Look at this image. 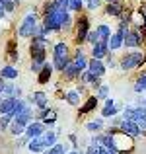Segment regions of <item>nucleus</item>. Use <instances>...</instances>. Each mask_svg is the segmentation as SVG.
I'll return each mask as SVG.
<instances>
[{
  "label": "nucleus",
  "mask_w": 146,
  "mask_h": 154,
  "mask_svg": "<svg viewBox=\"0 0 146 154\" xmlns=\"http://www.w3.org/2000/svg\"><path fill=\"white\" fill-rule=\"evenodd\" d=\"M74 59H70L68 57V47L66 43H56L55 47H53V63H55V68L59 72H64L66 70V66L72 63Z\"/></svg>",
  "instance_id": "obj_1"
},
{
  "label": "nucleus",
  "mask_w": 146,
  "mask_h": 154,
  "mask_svg": "<svg viewBox=\"0 0 146 154\" xmlns=\"http://www.w3.org/2000/svg\"><path fill=\"white\" fill-rule=\"evenodd\" d=\"M31 119H33V109H29V111L22 113V115H18V117H14V121H12V125H10V133L14 137L23 135L26 129H27V125L31 123Z\"/></svg>",
  "instance_id": "obj_2"
},
{
  "label": "nucleus",
  "mask_w": 146,
  "mask_h": 154,
  "mask_svg": "<svg viewBox=\"0 0 146 154\" xmlns=\"http://www.w3.org/2000/svg\"><path fill=\"white\" fill-rule=\"evenodd\" d=\"M37 26H39V23H37V16H35V12H29V14L22 20V26H20V29H18V35L22 39L33 37L35 31H37Z\"/></svg>",
  "instance_id": "obj_3"
},
{
  "label": "nucleus",
  "mask_w": 146,
  "mask_h": 154,
  "mask_svg": "<svg viewBox=\"0 0 146 154\" xmlns=\"http://www.w3.org/2000/svg\"><path fill=\"white\" fill-rule=\"evenodd\" d=\"M142 60H144V53L142 51H131L119 60V66H121V70L127 72V70L136 68L138 64H142Z\"/></svg>",
  "instance_id": "obj_4"
},
{
  "label": "nucleus",
  "mask_w": 146,
  "mask_h": 154,
  "mask_svg": "<svg viewBox=\"0 0 146 154\" xmlns=\"http://www.w3.org/2000/svg\"><path fill=\"white\" fill-rule=\"evenodd\" d=\"M123 119H132L142 129H146V107H125Z\"/></svg>",
  "instance_id": "obj_5"
},
{
  "label": "nucleus",
  "mask_w": 146,
  "mask_h": 154,
  "mask_svg": "<svg viewBox=\"0 0 146 154\" xmlns=\"http://www.w3.org/2000/svg\"><path fill=\"white\" fill-rule=\"evenodd\" d=\"M125 33H127V27H119L117 31H113L111 39H109V49L111 51H119L125 45Z\"/></svg>",
  "instance_id": "obj_6"
},
{
  "label": "nucleus",
  "mask_w": 146,
  "mask_h": 154,
  "mask_svg": "<svg viewBox=\"0 0 146 154\" xmlns=\"http://www.w3.org/2000/svg\"><path fill=\"white\" fill-rule=\"evenodd\" d=\"M121 131H123L125 135H129V137H138L140 131H142V127L132 119H125L123 123H121Z\"/></svg>",
  "instance_id": "obj_7"
},
{
  "label": "nucleus",
  "mask_w": 146,
  "mask_h": 154,
  "mask_svg": "<svg viewBox=\"0 0 146 154\" xmlns=\"http://www.w3.org/2000/svg\"><path fill=\"white\" fill-rule=\"evenodd\" d=\"M43 133H45V123H41V121H31V123L27 125L23 135H27L29 140H31V139H35V137H41Z\"/></svg>",
  "instance_id": "obj_8"
},
{
  "label": "nucleus",
  "mask_w": 146,
  "mask_h": 154,
  "mask_svg": "<svg viewBox=\"0 0 146 154\" xmlns=\"http://www.w3.org/2000/svg\"><path fill=\"white\" fill-rule=\"evenodd\" d=\"M142 45V37H140L138 31H132V29H127V33H125V45L123 47H140Z\"/></svg>",
  "instance_id": "obj_9"
},
{
  "label": "nucleus",
  "mask_w": 146,
  "mask_h": 154,
  "mask_svg": "<svg viewBox=\"0 0 146 154\" xmlns=\"http://www.w3.org/2000/svg\"><path fill=\"white\" fill-rule=\"evenodd\" d=\"M88 70H92L96 76H103L105 74V63L101 59H96V57H92L90 63H88Z\"/></svg>",
  "instance_id": "obj_10"
},
{
  "label": "nucleus",
  "mask_w": 146,
  "mask_h": 154,
  "mask_svg": "<svg viewBox=\"0 0 146 154\" xmlns=\"http://www.w3.org/2000/svg\"><path fill=\"white\" fill-rule=\"evenodd\" d=\"M109 43H103V41H97L96 45H92V57L96 59H103V57L109 55Z\"/></svg>",
  "instance_id": "obj_11"
},
{
  "label": "nucleus",
  "mask_w": 146,
  "mask_h": 154,
  "mask_svg": "<svg viewBox=\"0 0 146 154\" xmlns=\"http://www.w3.org/2000/svg\"><path fill=\"white\" fill-rule=\"evenodd\" d=\"M27 148H29V152L37 154V152H45V150H47V144H45V140H43L41 137H35V139L29 140Z\"/></svg>",
  "instance_id": "obj_12"
},
{
  "label": "nucleus",
  "mask_w": 146,
  "mask_h": 154,
  "mask_svg": "<svg viewBox=\"0 0 146 154\" xmlns=\"http://www.w3.org/2000/svg\"><path fill=\"white\" fill-rule=\"evenodd\" d=\"M16 102H18V98H2V103H0V115H8V113L14 111L16 107Z\"/></svg>",
  "instance_id": "obj_13"
},
{
  "label": "nucleus",
  "mask_w": 146,
  "mask_h": 154,
  "mask_svg": "<svg viewBox=\"0 0 146 154\" xmlns=\"http://www.w3.org/2000/svg\"><path fill=\"white\" fill-rule=\"evenodd\" d=\"M0 76H2L4 80H12V82H14L20 76V72H18V68H14L12 64H4V66L0 68Z\"/></svg>",
  "instance_id": "obj_14"
},
{
  "label": "nucleus",
  "mask_w": 146,
  "mask_h": 154,
  "mask_svg": "<svg viewBox=\"0 0 146 154\" xmlns=\"http://www.w3.org/2000/svg\"><path fill=\"white\" fill-rule=\"evenodd\" d=\"M72 63H74V66L78 68L80 72H84V70H88V63H90V60L84 57L82 49H78V51H76V57H74V60H72Z\"/></svg>",
  "instance_id": "obj_15"
},
{
  "label": "nucleus",
  "mask_w": 146,
  "mask_h": 154,
  "mask_svg": "<svg viewBox=\"0 0 146 154\" xmlns=\"http://www.w3.org/2000/svg\"><path fill=\"white\" fill-rule=\"evenodd\" d=\"M29 102L33 105H37V107H47V94L45 92H33V94L29 96Z\"/></svg>",
  "instance_id": "obj_16"
},
{
  "label": "nucleus",
  "mask_w": 146,
  "mask_h": 154,
  "mask_svg": "<svg viewBox=\"0 0 146 154\" xmlns=\"http://www.w3.org/2000/svg\"><path fill=\"white\" fill-rule=\"evenodd\" d=\"M97 29V35H99V41H103V43H109V39H111V27L107 26V23H99V26L96 27Z\"/></svg>",
  "instance_id": "obj_17"
},
{
  "label": "nucleus",
  "mask_w": 146,
  "mask_h": 154,
  "mask_svg": "<svg viewBox=\"0 0 146 154\" xmlns=\"http://www.w3.org/2000/svg\"><path fill=\"white\" fill-rule=\"evenodd\" d=\"M51 74H53V64H51V63H45L43 70L39 72V78H37V82H39V84H47L49 80H51Z\"/></svg>",
  "instance_id": "obj_18"
},
{
  "label": "nucleus",
  "mask_w": 146,
  "mask_h": 154,
  "mask_svg": "<svg viewBox=\"0 0 146 154\" xmlns=\"http://www.w3.org/2000/svg\"><path fill=\"white\" fill-rule=\"evenodd\" d=\"M117 113H119V109H117L115 102H113V100H107L105 105H103V109H101V115L103 117H113V115H117Z\"/></svg>",
  "instance_id": "obj_19"
},
{
  "label": "nucleus",
  "mask_w": 146,
  "mask_h": 154,
  "mask_svg": "<svg viewBox=\"0 0 146 154\" xmlns=\"http://www.w3.org/2000/svg\"><path fill=\"white\" fill-rule=\"evenodd\" d=\"M66 102L70 105H80V102H82V94H80V90H68L66 92Z\"/></svg>",
  "instance_id": "obj_20"
},
{
  "label": "nucleus",
  "mask_w": 146,
  "mask_h": 154,
  "mask_svg": "<svg viewBox=\"0 0 146 154\" xmlns=\"http://www.w3.org/2000/svg\"><path fill=\"white\" fill-rule=\"evenodd\" d=\"M80 74H82V72H80L78 68L74 66V63H70V64H68V66H66V70L62 72V76H64V78H66V80H74L76 76H80Z\"/></svg>",
  "instance_id": "obj_21"
},
{
  "label": "nucleus",
  "mask_w": 146,
  "mask_h": 154,
  "mask_svg": "<svg viewBox=\"0 0 146 154\" xmlns=\"http://www.w3.org/2000/svg\"><path fill=\"white\" fill-rule=\"evenodd\" d=\"M88 33H90V29H88V20L82 18V22H80V26H78V41H86Z\"/></svg>",
  "instance_id": "obj_22"
},
{
  "label": "nucleus",
  "mask_w": 146,
  "mask_h": 154,
  "mask_svg": "<svg viewBox=\"0 0 146 154\" xmlns=\"http://www.w3.org/2000/svg\"><path fill=\"white\" fill-rule=\"evenodd\" d=\"M66 144H62V143H56V144H53L51 148H47L45 152H41V154H66Z\"/></svg>",
  "instance_id": "obj_23"
},
{
  "label": "nucleus",
  "mask_w": 146,
  "mask_h": 154,
  "mask_svg": "<svg viewBox=\"0 0 146 154\" xmlns=\"http://www.w3.org/2000/svg\"><path fill=\"white\" fill-rule=\"evenodd\" d=\"M41 139L45 140L47 148H51L53 144H56V133H55V131H45V133L41 135Z\"/></svg>",
  "instance_id": "obj_24"
},
{
  "label": "nucleus",
  "mask_w": 146,
  "mask_h": 154,
  "mask_svg": "<svg viewBox=\"0 0 146 154\" xmlns=\"http://www.w3.org/2000/svg\"><path fill=\"white\" fill-rule=\"evenodd\" d=\"M107 16H113V18H121V6H119V0L107 4Z\"/></svg>",
  "instance_id": "obj_25"
},
{
  "label": "nucleus",
  "mask_w": 146,
  "mask_h": 154,
  "mask_svg": "<svg viewBox=\"0 0 146 154\" xmlns=\"http://www.w3.org/2000/svg\"><path fill=\"white\" fill-rule=\"evenodd\" d=\"M12 121H14V115H10V113H8V115H2L0 117V131H10V125H12Z\"/></svg>",
  "instance_id": "obj_26"
},
{
  "label": "nucleus",
  "mask_w": 146,
  "mask_h": 154,
  "mask_svg": "<svg viewBox=\"0 0 146 154\" xmlns=\"http://www.w3.org/2000/svg\"><path fill=\"white\" fill-rule=\"evenodd\" d=\"M86 129L90 133H99L101 129H103V121H101V119H94V121H90V123H86Z\"/></svg>",
  "instance_id": "obj_27"
},
{
  "label": "nucleus",
  "mask_w": 146,
  "mask_h": 154,
  "mask_svg": "<svg viewBox=\"0 0 146 154\" xmlns=\"http://www.w3.org/2000/svg\"><path fill=\"white\" fill-rule=\"evenodd\" d=\"M84 6V0H68V10L70 12H80Z\"/></svg>",
  "instance_id": "obj_28"
},
{
  "label": "nucleus",
  "mask_w": 146,
  "mask_h": 154,
  "mask_svg": "<svg viewBox=\"0 0 146 154\" xmlns=\"http://www.w3.org/2000/svg\"><path fill=\"white\" fill-rule=\"evenodd\" d=\"M142 90H146V74L138 76V80H136V84H135V92L136 94H140Z\"/></svg>",
  "instance_id": "obj_29"
},
{
  "label": "nucleus",
  "mask_w": 146,
  "mask_h": 154,
  "mask_svg": "<svg viewBox=\"0 0 146 154\" xmlns=\"http://www.w3.org/2000/svg\"><path fill=\"white\" fill-rule=\"evenodd\" d=\"M12 96L16 98V86L12 84V80H10V82L4 86V98H12Z\"/></svg>",
  "instance_id": "obj_30"
},
{
  "label": "nucleus",
  "mask_w": 146,
  "mask_h": 154,
  "mask_svg": "<svg viewBox=\"0 0 146 154\" xmlns=\"http://www.w3.org/2000/svg\"><path fill=\"white\" fill-rule=\"evenodd\" d=\"M0 6H4L6 12H14L16 10V0H0Z\"/></svg>",
  "instance_id": "obj_31"
},
{
  "label": "nucleus",
  "mask_w": 146,
  "mask_h": 154,
  "mask_svg": "<svg viewBox=\"0 0 146 154\" xmlns=\"http://www.w3.org/2000/svg\"><path fill=\"white\" fill-rule=\"evenodd\" d=\"M86 41L90 43V45H96V43L99 41V35H97V29H90V33H88Z\"/></svg>",
  "instance_id": "obj_32"
},
{
  "label": "nucleus",
  "mask_w": 146,
  "mask_h": 154,
  "mask_svg": "<svg viewBox=\"0 0 146 154\" xmlns=\"http://www.w3.org/2000/svg\"><path fill=\"white\" fill-rule=\"evenodd\" d=\"M53 6H55L56 10H68V0H53Z\"/></svg>",
  "instance_id": "obj_33"
},
{
  "label": "nucleus",
  "mask_w": 146,
  "mask_h": 154,
  "mask_svg": "<svg viewBox=\"0 0 146 154\" xmlns=\"http://www.w3.org/2000/svg\"><path fill=\"white\" fill-rule=\"evenodd\" d=\"M109 96V86H99V90H97V100H107Z\"/></svg>",
  "instance_id": "obj_34"
},
{
  "label": "nucleus",
  "mask_w": 146,
  "mask_h": 154,
  "mask_svg": "<svg viewBox=\"0 0 146 154\" xmlns=\"http://www.w3.org/2000/svg\"><path fill=\"white\" fill-rule=\"evenodd\" d=\"M49 115V107H37V117L39 119H45Z\"/></svg>",
  "instance_id": "obj_35"
},
{
  "label": "nucleus",
  "mask_w": 146,
  "mask_h": 154,
  "mask_svg": "<svg viewBox=\"0 0 146 154\" xmlns=\"http://www.w3.org/2000/svg\"><path fill=\"white\" fill-rule=\"evenodd\" d=\"M105 66H109V68H115V66H117V60L113 59L111 55H107V60H105Z\"/></svg>",
  "instance_id": "obj_36"
},
{
  "label": "nucleus",
  "mask_w": 146,
  "mask_h": 154,
  "mask_svg": "<svg viewBox=\"0 0 146 154\" xmlns=\"http://www.w3.org/2000/svg\"><path fill=\"white\" fill-rule=\"evenodd\" d=\"M101 4V0H86V6L90 8V10H94V8H97Z\"/></svg>",
  "instance_id": "obj_37"
},
{
  "label": "nucleus",
  "mask_w": 146,
  "mask_h": 154,
  "mask_svg": "<svg viewBox=\"0 0 146 154\" xmlns=\"http://www.w3.org/2000/svg\"><path fill=\"white\" fill-rule=\"evenodd\" d=\"M4 86H6V82H4V78L0 76V94H4Z\"/></svg>",
  "instance_id": "obj_38"
},
{
  "label": "nucleus",
  "mask_w": 146,
  "mask_h": 154,
  "mask_svg": "<svg viewBox=\"0 0 146 154\" xmlns=\"http://www.w3.org/2000/svg\"><path fill=\"white\" fill-rule=\"evenodd\" d=\"M4 16H6V10H4V6H0V20H2Z\"/></svg>",
  "instance_id": "obj_39"
},
{
  "label": "nucleus",
  "mask_w": 146,
  "mask_h": 154,
  "mask_svg": "<svg viewBox=\"0 0 146 154\" xmlns=\"http://www.w3.org/2000/svg\"><path fill=\"white\" fill-rule=\"evenodd\" d=\"M142 16H144V23H146V6L142 8Z\"/></svg>",
  "instance_id": "obj_40"
},
{
  "label": "nucleus",
  "mask_w": 146,
  "mask_h": 154,
  "mask_svg": "<svg viewBox=\"0 0 146 154\" xmlns=\"http://www.w3.org/2000/svg\"><path fill=\"white\" fill-rule=\"evenodd\" d=\"M66 154H80V152H76V150H68Z\"/></svg>",
  "instance_id": "obj_41"
},
{
  "label": "nucleus",
  "mask_w": 146,
  "mask_h": 154,
  "mask_svg": "<svg viewBox=\"0 0 146 154\" xmlns=\"http://www.w3.org/2000/svg\"><path fill=\"white\" fill-rule=\"evenodd\" d=\"M105 2H107V4H111V2H115V0H105Z\"/></svg>",
  "instance_id": "obj_42"
},
{
  "label": "nucleus",
  "mask_w": 146,
  "mask_h": 154,
  "mask_svg": "<svg viewBox=\"0 0 146 154\" xmlns=\"http://www.w3.org/2000/svg\"><path fill=\"white\" fill-rule=\"evenodd\" d=\"M0 103H2V96H0Z\"/></svg>",
  "instance_id": "obj_43"
},
{
  "label": "nucleus",
  "mask_w": 146,
  "mask_h": 154,
  "mask_svg": "<svg viewBox=\"0 0 146 154\" xmlns=\"http://www.w3.org/2000/svg\"><path fill=\"white\" fill-rule=\"evenodd\" d=\"M0 33H2V29H0Z\"/></svg>",
  "instance_id": "obj_44"
},
{
  "label": "nucleus",
  "mask_w": 146,
  "mask_h": 154,
  "mask_svg": "<svg viewBox=\"0 0 146 154\" xmlns=\"http://www.w3.org/2000/svg\"><path fill=\"white\" fill-rule=\"evenodd\" d=\"M144 105H146V102H144Z\"/></svg>",
  "instance_id": "obj_45"
}]
</instances>
